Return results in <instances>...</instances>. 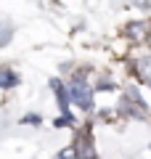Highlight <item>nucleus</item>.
<instances>
[{
	"label": "nucleus",
	"instance_id": "obj_8",
	"mask_svg": "<svg viewBox=\"0 0 151 159\" xmlns=\"http://www.w3.org/2000/svg\"><path fill=\"white\" fill-rule=\"evenodd\" d=\"M21 122H24V125H37V122H40V117H34V114H27V117H24Z\"/></svg>",
	"mask_w": 151,
	"mask_h": 159
},
{
	"label": "nucleus",
	"instance_id": "obj_3",
	"mask_svg": "<svg viewBox=\"0 0 151 159\" xmlns=\"http://www.w3.org/2000/svg\"><path fill=\"white\" fill-rule=\"evenodd\" d=\"M72 148H74V154H77V159H98L95 143H93V130H90V127H80L77 130V138H74Z\"/></svg>",
	"mask_w": 151,
	"mask_h": 159
},
{
	"label": "nucleus",
	"instance_id": "obj_4",
	"mask_svg": "<svg viewBox=\"0 0 151 159\" xmlns=\"http://www.w3.org/2000/svg\"><path fill=\"white\" fill-rule=\"evenodd\" d=\"M133 74L143 82V85L151 88V51L149 53H140V56L133 58Z\"/></svg>",
	"mask_w": 151,
	"mask_h": 159
},
{
	"label": "nucleus",
	"instance_id": "obj_6",
	"mask_svg": "<svg viewBox=\"0 0 151 159\" xmlns=\"http://www.w3.org/2000/svg\"><path fill=\"white\" fill-rule=\"evenodd\" d=\"M19 85V74L8 66H0V90H6V88H16Z\"/></svg>",
	"mask_w": 151,
	"mask_h": 159
},
{
	"label": "nucleus",
	"instance_id": "obj_2",
	"mask_svg": "<svg viewBox=\"0 0 151 159\" xmlns=\"http://www.w3.org/2000/svg\"><path fill=\"white\" fill-rule=\"evenodd\" d=\"M66 90H69V101L74 103L77 109L82 111H93V85H90V80H85L82 74L72 77L66 82Z\"/></svg>",
	"mask_w": 151,
	"mask_h": 159
},
{
	"label": "nucleus",
	"instance_id": "obj_5",
	"mask_svg": "<svg viewBox=\"0 0 151 159\" xmlns=\"http://www.w3.org/2000/svg\"><path fill=\"white\" fill-rule=\"evenodd\" d=\"M125 34H127L130 43H146L151 34V21H130L127 27H125Z\"/></svg>",
	"mask_w": 151,
	"mask_h": 159
},
{
	"label": "nucleus",
	"instance_id": "obj_7",
	"mask_svg": "<svg viewBox=\"0 0 151 159\" xmlns=\"http://www.w3.org/2000/svg\"><path fill=\"white\" fill-rule=\"evenodd\" d=\"M11 34H13V27H11V21H6V19H0V48H3V45H8V40H11Z\"/></svg>",
	"mask_w": 151,
	"mask_h": 159
},
{
	"label": "nucleus",
	"instance_id": "obj_1",
	"mask_svg": "<svg viewBox=\"0 0 151 159\" xmlns=\"http://www.w3.org/2000/svg\"><path fill=\"white\" fill-rule=\"evenodd\" d=\"M119 114L127 119H138V122H146L151 119V111L146 106V101L140 98V93L135 88H125L122 93V101H119Z\"/></svg>",
	"mask_w": 151,
	"mask_h": 159
}]
</instances>
